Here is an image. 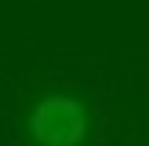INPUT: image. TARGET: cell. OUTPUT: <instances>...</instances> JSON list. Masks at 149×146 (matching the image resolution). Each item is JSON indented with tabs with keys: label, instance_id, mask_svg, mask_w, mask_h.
<instances>
[{
	"label": "cell",
	"instance_id": "obj_1",
	"mask_svg": "<svg viewBox=\"0 0 149 146\" xmlns=\"http://www.w3.org/2000/svg\"><path fill=\"white\" fill-rule=\"evenodd\" d=\"M29 139L36 146H84L87 110L77 95H44L29 110Z\"/></svg>",
	"mask_w": 149,
	"mask_h": 146
}]
</instances>
